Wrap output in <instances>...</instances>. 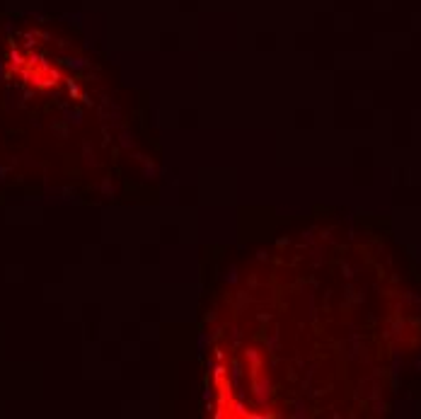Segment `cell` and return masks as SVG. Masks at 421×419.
I'll use <instances>...</instances> for the list:
<instances>
[{
	"label": "cell",
	"mask_w": 421,
	"mask_h": 419,
	"mask_svg": "<svg viewBox=\"0 0 421 419\" xmlns=\"http://www.w3.org/2000/svg\"><path fill=\"white\" fill-rule=\"evenodd\" d=\"M252 390H254V398H257L259 405H267V398L271 395V381L269 378H254Z\"/></svg>",
	"instance_id": "obj_1"
},
{
	"label": "cell",
	"mask_w": 421,
	"mask_h": 419,
	"mask_svg": "<svg viewBox=\"0 0 421 419\" xmlns=\"http://www.w3.org/2000/svg\"><path fill=\"white\" fill-rule=\"evenodd\" d=\"M247 359H249V366H252V373H254V378H257V371H259V366H261V356H259L257 349H249Z\"/></svg>",
	"instance_id": "obj_2"
}]
</instances>
